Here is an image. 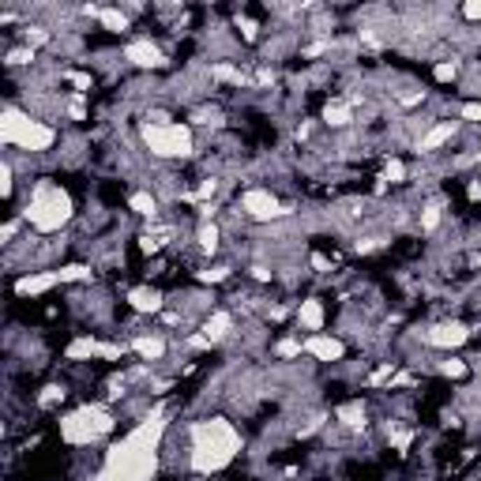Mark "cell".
Returning a JSON list of instances; mask_svg holds the SVG:
<instances>
[{"instance_id": "cell-10", "label": "cell", "mask_w": 481, "mask_h": 481, "mask_svg": "<svg viewBox=\"0 0 481 481\" xmlns=\"http://www.w3.org/2000/svg\"><path fill=\"white\" fill-rule=\"evenodd\" d=\"M459 113H463V120H481V102H466Z\"/></svg>"}, {"instance_id": "cell-12", "label": "cell", "mask_w": 481, "mask_h": 481, "mask_svg": "<svg viewBox=\"0 0 481 481\" xmlns=\"http://www.w3.org/2000/svg\"><path fill=\"white\" fill-rule=\"evenodd\" d=\"M463 19H481V4H466L463 8Z\"/></svg>"}, {"instance_id": "cell-3", "label": "cell", "mask_w": 481, "mask_h": 481, "mask_svg": "<svg viewBox=\"0 0 481 481\" xmlns=\"http://www.w3.org/2000/svg\"><path fill=\"white\" fill-rule=\"evenodd\" d=\"M124 57L132 60V64H139V68H162L166 64V53L158 49L150 38H139V42H132L124 49Z\"/></svg>"}, {"instance_id": "cell-7", "label": "cell", "mask_w": 481, "mask_h": 481, "mask_svg": "<svg viewBox=\"0 0 481 481\" xmlns=\"http://www.w3.org/2000/svg\"><path fill=\"white\" fill-rule=\"evenodd\" d=\"M128 207H132L139 218H158V196H150V192H136L128 199Z\"/></svg>"}, {"instance_id": "cell-4", "label": "cell", "mask_w": 481, "mask_h": 481, "mask_svg": "<svg viewBox=\"0 0 481 481\" xmlns=\"http://www.w3.org/2000/svg\"><path fill=\"white\" fill-rule=\"evenodd\" d=\"M162 289H155V286H136V289H128V305L136 308L139 316H147V313H162Z\"/></svg>"}, {"instance_id": "cell-2", "label": "cell", "mask_w": 481, "mask_h": 481, "mask_svg": "<svg viewBox=\"0 0 481 481\" xmlns=\"http://www.w3.org/2000/svg\"><path fill=\"white\" fill-rule=\"evenodd\" d=\"M240 215L252 218V222H271V218H278V215H289V207L278 203L267 188H248V192L240 196Z\"/></svg>"}, {"instance_id": "cell-13", "label": "cell", "mask_w": 481, "mask_h": 481, "mask_svg": "<svg viewBox=\"0 0 481 481\" xmlns=\"http://www.w3.org/2000/svg\"><path fill=\"white\" fill-rule=\"evenodd\" d=\"M478 166H481V150H478Z\"/></svg>"}, {"instance_id": "cell-8", "label": "cell", "mask_w": 481, "mask_h": 481, "mask_svg": "<svg viewBox=\"0 0 481 481\" xmlns=\"http://www.w3.org/2000/svg\"><path fill=\"white\" fill-rule=\"evenodd\" d=\"M433 76L440 79V83H451V79L459 76V60H440V64L433 68Z\"/></svg>"}, {"instance_id": "cell-6", "label": "cell", "mask_w": 481, "mask_h": 481, "mask_svg": "<svg viewBox=\"0 0 481 481\" xmlns=\"http://www.w3.org/2000/svg\"><path fill=\"white\" fill-rule=\"evenodd\" d=\"M132 346H136V354L143 357V361H162V357H166V350H169L162 335H139Z\"/></svg>"}, {"instance_id": "cell-1", "label": "cell", "mask_w": 481, "mask_h": 481, "mask_svg": "<svg viewBox=\"0 0 481 481\" xmlns=\"http://www.w3.org/2000/svg\"><path fill=\"white\" fill-rule=\"evenodd\" d=\"M23 218L34 229H42V234H53V229H60L68 218H72V199H68V192L57 185V180H38V185L30 188V196H27Z\"/></svg>"}, {"instance_id": "cell-9", "label": "cell", "mask_w": 481, "mask_h": 481, "mask_svg": "<svg viewBox=\"0 0 481 481\" xmlns=\"http://www.w3.org/2000/svg\"><path fill=\"white\" fill-rule=\"evenodd\" d=\"M440 373H444V376H455V380H459V376H466V373H470V365H466V361H459V357H447L444 365H440Z\"/></svg>"}, {"instance_id": "cell-5", "label": "cell", "mask_w": 481, "mask_h": 481, "mask_svg": "<svg viewBox=\"0 0 481 481\" xmlns=\"http://www.w3.org/2000/svg\"><path fill=\"white\" fill-rule=\"evenodd\" d=\"M297 324L305 327V331H313V335H320V331H324V305H320V297L301 301V308H297Z\"/></svg>"}, {"instance_id": "cell-11", "label": "cell", "mask_w": 481, "mask_h": 481, "mask_svg": "<svg viewBox=\"0 0 481 481\" xmlns=\"http://www.w3.org/2000/svg\"><path fill=\"white\" fill-rule=\"evenodd\" d=\"M466 199H470V203H478V199H481V180H470V185H466Z\"/></svg>"}]
</instances>
